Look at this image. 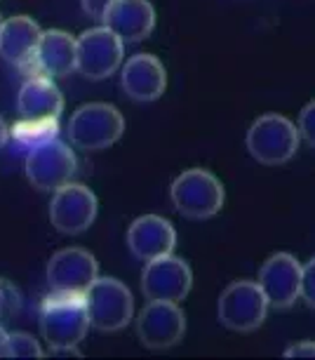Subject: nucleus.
I'll return each instance as SVG.
<instances>
[{
	"label": "nucleus",
	"instance_id": "nucleus-7",
	"mask_svg": "<svg viewBox=\"0 0 315 360\" xmlns=\"http://www.w3.org/2000/svg\"><path fill=\"white\" fill-rule=\"evenodd\" d=\"M122 62V43L106 26L85 31L75 38V71L90 80H104L118 71Z\"/></svg>",
	"mask_w": 315,
	"mask_h": 360
},
{
	"label": "nucleus",
	"instance_id": "nucleus-14",
	"mask_svg": "<svg viewBox=\"0 0 315 360\" xmlns=\"http://www.w3.org/2000/svg\"><path fill=\"white\" fill-rule=\"evenodd\" d=\"M101 24L120 43H141L155 26V10L148 0H113Z\"/></svg>",
	"mask_w": 315,
	"mask_h": 360
},
{
	"label": "nucleus",
	"instance_id": "nucleus-17",
	"mask_svg": "<svg viewBox=\"0 0 315 360\" xmlns=\"http://www.w3.org/2000/svg\"><path fill=\"white\" fill-rule=\"evenodd\" d=\"M40 36H43V31L31 17H12L8 22H3V29H0V54L10 64H15L17 69H22V66L36 59Z\"/></svg>",
	"mask_w": 315,
	"mask_h": 360
},
{
	"label": "nucleus",
	"instance_id": "nucleus-13",
	"mask_svg": "<svg viewBox=\"0 0 315 360\" xmlns=\"http://www.w3.org/2000/svg\"><path fill=\"white\" fill-rule=\"evenodd\" d=\"M299 281H301V264L292 255L278 252L266 259L257 285L262 288L269 307L290 309L299 299Z\"/></svg>",
	"mask_w": 315,
	"mask_h": 360
},
{
	"label": "nucleus",
	"instance_id": "nucleus-22",
	"mask_svg": "<svg viewBox=\"0 0 315 360\" xmlns=\"http://www.w3.org/2000/svg\"><path fill=\"white\" fill-rule=\"evenodd\" d=\"M297 130H299V137H304L308 146L315 144V101H308L304 106V111L299 115Z\"/></svg>",
	"mask_w": 315,
	"mask_h": 360
},
{
	"label": "nucleus",
	"instance_id": "nucleus-9",
	"mask_svg": "<svg viewBox=\"0 0 315 360\" xmlns=\"http://www.w3.org/2000/svg\"><path fill=\"white\" fill-rule=\"evenodd\" d=\"M78 169V158L71 146L59 139L38 146L26 155V176L38 191H57L68 184Z\"/></svg>",
	"mask_w": 315,
	"mask_h": 360
},
{
	"label": "nucleus",
	"instance_id": "nucleus-21",
	"mask_svg": "<svg viewBox=\"0 0 315 360\" xmlns=\"http://www.w3.org/2000/svg\"><path fill=\"white\" fill-rule=\"evenodd\" d=\"M45 353L40 344L26 332H12L5 346V358H43Z\"/></svg>",
	"mask_w": 315,
	"mask_h": 360
},
{
	"label": "nucleus",
	"instance_id": "nucleus-26",
	"mask_svg": "<svg viewBox=\"0 0 315 360\" xmlns=\"http://www.w3.org/2000/svg\"><path fill=\"white\" fill-rule=\"evenodd\" d=\"M315 356V346L313 342H301L294 344L285 351V358H313Z\"/></svg>",
	"mask_w": 315,
	"mask_h": 360
},
{
	"label": "nucleus",
	"instance_id": "nucleus-16",
	"mask_svg": "<svg viewBox=\"0 0 315 360\" xmlns=\"http://www.w3.org/2000/svg\"><path fill=\"white\" fill-rule=\"evenodd\" d=\"M122 90L134 101H155L167 87V71L153 54H134L125 62L120 76Z\"/></svg>",
	"mask_w": 315,
	"mask_h": 360
},
{
	"label": "nucleus",
	"instance_id": "nucleus-3",
	"mask_svg": "<svg viewBox=\"0 0 315 360\" xmlns=\"http://www.w3.org/2000/svg\"><path fill=\"white\" fill-rule=\"evenodd\" d=\"M125 132V118L115 106L92 101L80 106L68 123V139L83 151H101L115 144Z\"/></svg>",
	"mask_w": 315,
	"mask_h": 360
},
{
	"label": "nucleus",
	"instance_id": "nucleus-24",
	"mask_svg": "<svg viewBox=\"0 0 315 360\" xmlns=\"http://www.w3.org/2000/svg\"><path fill=\"white\" fill-rule=\"evenodd\" d=\"M19 304H22V299H19V292L12 283L3 281V314H17Z\"/></svg>",
	"mask_w": 315,
	"mask_h": 360
},
{
	"label": "nucleus",
	"instance_id": "nucleus-4",
	"mask_svg": "<svg viewBox=\"0 0 315 360\" xmlns=\"http://www.w3.org/2000/svg\"><path fill=\"white\" fill-rule=\"evenodd\" d=\"M172 205L188 219H210L224 207V184L210 169H186L172 181Z\"/></svg>",
	"mask_w": 315,
	"mask_h": 360
},
{
	"label": "nucleus",
	"instance_id": "nucleus-12",
	"mask_svg": "<svg viewBox=\"0 0 315 360\" xmlns=\"http://www.w3.org/2000/svg\"><path fill=\"white\" fill-rule=\"evenodd\" d=\"M99 276L97 259L83 248L59 250L47 264V281L54 292H73L85 295V290Z\"/></svg>",
	"mask_w": 315,
	"mask_h": 360
},
{
	"label": "nucleus",
	"instance_id": "nucleus-25",
	"mask_svg": "<svg viewBox=\"0 0 315 360\" xmlns=\"http://www.w3.org/2000/svg\"><path fill=\"white\" fill-rule=\"evenodd\" d=\"M113 5V0H83V10L90 15L92 19H104L106 15V10Z\"/></svg>",
	"mask_w": 315,
	"mask_h": 360
},
{
	"label": "nucleus",
	"instance_id": "nucleus-2",
	"mask_svg": "<svg viewBox=\"0 0 315 360\" xmlns=\"http://www.w3.org/2000/svg\"><path fill=\"white\" fill-rule=\"evenodd\" d=\"M85 309L90 328L99 332H118L132 321L134 299L132 292L118 278H94L85 290Z\"/></svg>",
	"mask_w": 315,
	"mask_h": 360
},
{
	"label": "nucleus",
	"instance_id": "nucleus-31",
	"mask_svg": "<svg viewBox=\"0 0 315 360\" xmlns=\"http://www.w3.org/2000/svg\"><path fill=\"white\" fill-rule=\"evenodd\" d=\"M0 29H3V17H0Z\"/></svg>",
	"mask_w": 315,
	"mask_h": 360
},
{
	"label": "nucleus",
	"instance_id": "nucleus-30",
	"mask_svg": "<svg viewBox=\"0 0 315 360\" xmlns=\"http://www.w3.org/2000/svg\"><path fill=\"white\" fill-rule=\"evenodd\" d=\"M0 316H3V281H0Z\"/></svg>",
	"mask_w": 315,
	"mask_h": 360
},
{
	"label": "nucleus",
	"instance_id": "nucleus-23",
	"mask_svg": "<svg viewBox=\"0 0 315 360\" xmlns=\"http://www.w3.org/2000/svg\"><path fill=\"white\" fill-rule=\"evenodd\" d=\"M299 297H304V302L308 307L315 304V262H308L306 266H301Z\"/></svg>",
	"mask_w": 315,
	"mask_h": 360
},
{
	"label": "nucleus",
	"instance_id": "nucleus-19",
	"mask_svg": "<svg viewBox=\"0 0 315 360\" xmlns=\"http://www.w3.org/2000/svg\"><path fill=\"white\" fill-rule=\"evenodd\" d=\"M64 111V97L50 78H26L19 90V113L24 118H57Z\"/></svg>",
	"mask_w": 315,
	"mask_h": 360
},
{
	"label": "nucleus",
	"instance_id": "nucleus-5",
	"mask_svg": "<svg viewBox=\"0 0 315 360\" xmlns=\"http://www.w3.org/2000/svg\"><path fill=\"white\" fill-rule=\"evenodd\" d=\"M299 148V130L290 118L266 113L252 123L248 132V151L264 165H283Z\"/></svg>",
	"mask_w": 315,
	"mask_h": 360
},
{
	"label": "nucleus",
	"instance_id": "nucleus-11",
	"mask_svg": "<svg viewBox=\"0 0 315 360\" xmlns=\"http://www.w3.org/2000/svg\"><path fill=\"white\" fill-rule=\"evenodd\" d=\"M186 332V316L174 302H148L136 318V335L153 351L179 344Z\"/></svg>",
	"mask_w": 315,
	"mask_h": 360
},
{
	"label": "nucleus",
	"instance_id": "nucleus-15",
	"mask_svg": "<svg viewBox=\"0 0 315 360\" xmlns=\"http://www.w3.org/2000/svg\"><path fill=\"white\" fill-rule=\"evenodd\" d=\"M127 245L136 259L150 262L155 257L172 255L176 248V231L158 214H143L132 221L127 231Z\"/></svg>",
	"mask_w": 315,
	"mask_h": 360
},
{
	"label": "nucleus",
	"instance_id": "nucleus-8",
	"mask_svg": "<svg viewBox=\"0 0 315 360\" xmlns=\"http://www.w3.org/2000/svg\"><path fill=\"white\" fill-rule=\"evenodd\" d=\"M193 274L184 259L174 255H162L146 262L141 274V292L148 302L179 304L191 292Z\"/></svg>",
	"mask_w": 315,
	"mask_h": 360
},
{
	"label": "nucleus",
	"instance_id": "nucleus-20",
	"mask_svg": "<svg viewBox=\"0 0 315 360\" xmlns=\"http://www.w3.org/2000/svg\"><path fill=\"white\" fill-rule=\"evenodd\" d=\"M17 151L29 155L38 146L52 139H59V120L57 118H22L12 125L10 137Z\"/></svg>",
	"mask_w": 315,
	"mask_h": 360
},
{
	"label": "nucleus",
	"instance_id": "nucleus-1",
	"mask_svg": "<svg viewBox=\"0 0 315 360\" xmlns=\"http://www.w3.org/2000/svg\"><path fill=\"white\" fill-rule=\"evenodd\" d=\"M85 297L73 292H52L40 304V332L50 349L57 346H78L87 337Z\"/></svg>",
	"mask_w": 315,
	"mask_h": 360
},
{
	"label": "nucleus",
	"instance_id": "nucleus-18",
	"mask_svg": "<svg viewBox=\"0 0 315 360\" xmlns=\"http://www.w3.org/2000/svg\"><path fill=\"white\" fill-rule=\"evenodd\" d=\"M36 64L45 78H61L75 71V38L66 31H43L36 47Z\"/></svg>",
	"mask_w": 315,
	"mask_h": 360
},
{
	"label": "nucleus",
	"instance_id": "nucleus-29",
	"mask_svg": "<svg viewBox=\"0 0 315 360\" xmlns=\"http://www.w3.org/2000/svg\"><path fill=\"white\" fill-rule=\"evenodd\" d=\"M8 332H5V328L0 325V358H5V346H8Z\"/></svg>",
	"mask_w": 315,
	"mask_h": 360
},
{
	"label": "nucleus",
	"instance_id": "nucleus-6",
	"mask_svg": "<svg viewBox=\"0 0 315 360\" xmlns=\"http://www.w3.org/2000/svg\"><path fill=\"white\" fill-rule=\"evenodd\" d=\"M219 321L233 332H252L262 328L269 314L262 288L255 281H238L231 283L219 297Z\"/></svg>",
	"mask_w": 315,
	"mask_h": 360
},
{
	"label": "nucleus",
	"instance_id": "nucleus-28",
	"mask_svg": "<svg viewBox=\"0 0 315 360\" xmlns=\"http://www.w3.org/2000/svg\"><path fill=\"white\" fill-rule=\"evenodd\" d=\"M10 137V130H8V123L3 120V115H0V148L5 146V141Z\"/></svg>",
	"mask_w": 315,
	"mask_h": 360
},
{
	"label": "nucleus",
	"instance_id": "nucleus-10",
	"mask_svg": "<svg viewBox=\"0 0 315 360\" xmlns=\"http://www.w3.org/2000/svg\"><path fill=\"white\" fill-rule=\"evenodd\" d=\"M97 217V195L83 184H64L52 195L50 221L59 233L78 236L92 226Z\"/></svg>",
	"mask_w": 315,
	"mask_h": 360
},
{
	"label": "nucleus",
	"instance_id": "nucleus-27",
	"mask_svg": "<svg viewBox=\"0 0 315 360\" xmlns=\"http://www.w3.org/2000/svg\"><path fill=\"white\" fill-rule=\"evenodd\" d=\"M52 356H68V358H83V353L78 351V346H57V349H50Z\"/></svg>",
	"mask_w": 315,
	"mask_h": 360
}]
</instances>
